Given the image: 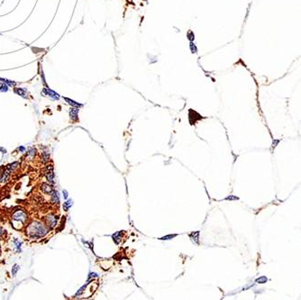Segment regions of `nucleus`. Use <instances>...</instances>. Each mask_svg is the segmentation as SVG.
Masks as SVG:
<instances>
[{
	"mask_svg": "<svg viewBox=\"0 0 301 300\" xmlns=\"http://www.w3.org/2000/svg\"><path fill=\"white\" fill-rule=\"evenodd\" d=\"M41 190L44 193V194H51L54 189H52V185L49 183H43L41 185Z\"/></svg>",
	"mask_w": 301,
	"mask_h": 300,
	"instance_id": "obj_5",
	"label": "nucleus"
},
{
	"mask_svg": "<svg viewBox=\"0 0 301 300\" xmlns=\"http://www.w3.org/2000/svg\"><path fill=\"white\" fill-rule=\"evenodd\" d=\"M10 174H11V171H9L7 168H6L5 170L1 171V173H0V183H1V184L6 183L9 180Z\"/></svg>",
	"mask_w": 301,
	"mask_h": 300,
	"instance_id": "obj_4",
	"label": "nucleus"
},
{
	"mask_svg": "<svg viewBox=\"0 0 301 300\" xmlns=\"http://www.w3.org/2000/svg\"><path fill=\"white\" fill-rule=\"evenodd\" d=\"M71 205H72V201H71V200H69V201H67V202L64 203V205H63V208H64L65 211H68V210L70 209V207H71Z\"/></svg>",
	"mask_w": 301,
	"mask_h": 300,
	"instance_id": "obj_12",
	"label": "nucleus"
},
{
	"mask_svg": "<svg viewBox=\"0 0 301 300\" xmlns=\"http://www.w3.org/2000/svg\"><path fill=\"white\" fill-rule=\"evenodd\" d=\"M19 269H20V266L18 265V264H15V265L13 266V268H12V275H13L14 277H15L16 274H17V272H18V270H19Z\"/></svg>",
	"mask_w": 301,
	"mask_h": 300,
	"instance_id": "obj_11",
	"label": "nucleus"
},
{
	"mask_svg": "<svg viewBox=\"0 0 301 300\" xmlns=\"http://www.w3.org/2000/svg\"><path fill=\"white\" fill-rule=\"evenodd\" d=\"M51 201H52V204L59 205V203H60V196H59V193L57 191L53 190L51 193Z\"/></svg>",
	"mask_w": 301,
	"mask_h": 300,
	"instance_id": "obj_7",
	"label": "nucleus"
},
{
	"mask_svg": "<svg viewBox=\"0 0 301 300\" xmlns=\"http://www.w3.org/2000/svg\"><path fill=\"white\" fill-rule=\"evenodd\" d=\"M5 233V231H4V229H2L1 227H0V237H1L2 235H3V234Z\"/></svg>",
	"mask_w": 301,
	"mask_h": 300,
	"instance_id": "obj_17",
	"label": "nucleus"
},
{
	"mask_svg": "<svg viewBox=\"0 0 301 300\" xmlns=\"http://www.w3.org/2000/svg\"><path fill=\"white\" fill-rule=\"evenodd\" d=\"M36 152H37V151H36L35 148H33V147L29 148V149H28L27 153H26V158H27L29 161H33V159L35 158V156H36V153H37Z\"/></svg>",
	"mask_w": 301,
	"mask_h": 300,
	"instance_id": "obj_6",
	"label": "nucleus"
},
{
	"mask_svg": "<svg viewBox=\"0 0 301 300\" xmlns=\"http://www.w3.org/2000/svg\"><path fill=\"white\" fill-rule=\"evenodd\" d=\"M17 150H18V151H19L20 152H24L26 149H25V147H24V146H19V147H18V149H17Z\"/></svg>",
	"mask_w": 301,
	"mask_h": 300,
	"instance_id": "obj_14",
	"label": "nucleus"
},
{
	"mask_svg": "<svg viewBox=\"0 0 301 300\" xmlns=\"http://www.w3.org/2000/svg\"><path fill=\"white\" fill-rule=\"evenodd\" d=\"M42 161L43 163H47L50 161V152L47 151L46 148L42 152Z\"/></svg>",
	"mask_w": 301,
	"mask_h": 300,
	"instance_id": "obj_8",
	"label": "nucleus"
},
{
	"mask_svg": "<svg viewBox=\"0 0 301 300\" xmlns=\"http://www.w3.org/2000/svg\"><path fill=\"white\" fill-rule=\"evenodd\" d=\"M19 166H20V163H19V162H18V161H15V162H12V163H10V164H8V165L6 166V168H7L8 170L10 171L11 172H13V171H16L17 168H19Z\"/></svg>",
	"mask_w": 301,
	"mask_h": 300,
	"instance_id": "obj_9",
	"label": "nucleus"
},
{
	"mask_svg": "<svg viewBox=\"0 0 301 300\" xmlns=\"http://www.w3.org/2000/svg\"><path fill=\"white\" fill-rule=\"evenodd\" d=\"M58 220H59L58 215H55V214H48V215H46V216H45L44 223L50 229H52V228H54L56 226H57Z\"/></svg>",
	"mask_w": 301,
	"mask_h": 300,
	"instance_id": "obj_3",
	"label": "nucleus"
},
{
	"mask_svg": "<svg viewBox=\"0 0 301 300\" xmlns=\"http://www.w3.org/2000/svg\"><path fill=\"white\" fill-rule=\"evenodd\" d=\"M63 195H64V196H64V198H65V199H67V198H68V192L66 191V190H64V191H63Z\"/></svg>",
	"mask_w": 301,
	"mask_h": 300,
	"instance_id": "obj_16",
	"label": "nucleus"
},
{
	"mask_svg": "<svg viewBox=\"0 0 301 300\" xmlns=\"http://www.w3.org/2000/svg\"><path fill=\"white\" fill-rule=\"evenodd\" d=\"M50 228L41 221H32L26 226V234L32 239H40L48 233Z\"/></svg>",
	"mask_w": 301,
	"mask_h": 300,
	"instance_id": "obj_1",
	"label": "nucleus"
},
{
	"mask_svg": "<svg viewBox=\"0 0 301 300\" xmlns=\"http://www.w3.org/2000/svg\"><path fill=\"white\" fill-rule=\"evenodd\" d=\"M177 236V234H169V235H166V236H163L162 238H160V240H171L174 237Z\"/></svg>",
	"mask_w": 301,
	"mask_h": 300,
	"instance_id": "obj_13",
	"label": "nucleus"
},
{
	"mask_svg": "<svg viewBox=\"0 0 301 300\" xmlns=\"http://www.w3.org/2000/svg\"><path fill=\"white\" fill-rule=\"evenodd\" d=\"M14 243H15V245L16 251H17V252H21V251H22V242L15 238V239L14 240Z\"/></svg>",
	"mask_w": 301,
	"mask_h": 300,
	"instance_id": "obj_10",
	"label": "nucleus"
},
{
	"mask_svg": "<svg viewBox=\"0 0 301 300\" xmlns=\"http://www.w3.org/2000/svg\"><path fill=\"white\" fill-rule=\"evenodd\" d=\"M0 152H2L3 154H6L7 152H6V149H5L4 147H0Z\"/></svg>",
	"mask_w": 301,
	"mask_h": 300,
	"instance_id": "obj_15",
	"label": "nucleus"
},
{
	"mask_svg": "<svg viewBox=\"0 0 301 300\" xmlns=\"http://www.w3.org/2000/svg\"><path fill=\"white\" fill-rule=\"evenodd\" d=\"M11 218H12L13 222L21 223V224H24L28 221L29 215H28V213L24 209H19V210L15 211L12 214Z\"/></svg>",
	"mask_w": 301,
	"mask_h": 300,
	"instance_id": "obj_2",
	"label": "nucleus"
}]
</instances>
